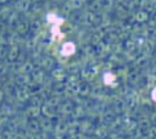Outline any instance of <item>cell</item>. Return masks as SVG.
<instances>
[{
	"label": "cell",
	"instance_id": "obj_1",
	"mask_svg": "<svg viewBox=\"0 0 156 139\" xmlns=\"http://www.w3.org/2000/svg\"><path fill=\"white\" fill-rule=\"evenodd\" d=\"M74 51H76V45H74L72 41L65 43V44L62 45V48H61V54H62V56H65V57H68V56L73 55Z\"/></svg>",
	"mask_w": 156,
	"mask_h": 139
},
{
	"label": "cell",
	"instance_id": "obj_2",
	"mask_svg": "<svg viewBox=\"0 0 156 139\" xmlns=\"http://www.w3.org/2000/svg\"><path fill=\"white\" fill-rule=\"evenodd\" d=\"M116 80V76L112 73V72H106L104 74V83L106 85H112Z\"/></svg>",
	"mask_w": 156,
	"mask_h": 139
},
{
	"label": "cell",
	"instance_id": "obj_3",
	"mask_svg": "<svg viewBox=\"0 0 156 139\" xmlns=\"http://www.w3.org/2000/svg\"><path fill=\"white\" fill-rule=\"evenodd\" d=\"M151 98H152V100L156 102V88H155V89L151 91Z\"/></svg>",
	"mask_w": 156,
	"mask_h": 139
}]
</instances>
